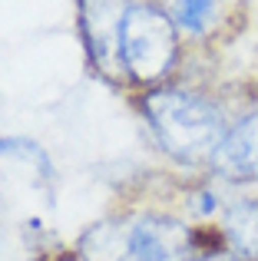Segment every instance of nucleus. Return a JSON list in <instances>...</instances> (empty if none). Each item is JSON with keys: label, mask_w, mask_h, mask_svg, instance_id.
<instances>
[{"label": "nucleus", "mask_w": 258, "mask_h": 261, "mask_svg": "<svg viewBox=\"0 0 258 261\" xmlns=\"http://www.w3.org/2000/svg\"><path fill=\"white\" fill-rule=\"evenodd\" d=\"M172 17L175 30L189 37H202L215 23V0H172Z\"/></svg>", "instance_id": "obj_7"}, {"label": "nucleus", "mask_w": 258, "mask_h": 261, "mask_svg": "<svg viewBox=\"0 0 258 261\" xmlns=\"http://www.w3.org/2000/svg\"><path fill=\"white\" fill-rule=\"evenodd\" d=\"M209 169L225 185H258V109L242 113L228 126Z\"/></svg>", "instance_id": "obj_5"}, {"label": "nucleus", "mask_w": 258, "mask_h": 261, "mask_svg": "<svg viewBox=\"0 0 258 261\" xmlns=\"http://www.w3.org/2000/svg\"><path fill=\"white\" fill-rule=\"evenodd\" d=\"M0 155H4V159H23V162H30L33 169H40L46 178H53L50 155L33 139H23V136H0Z\"/></svg>", "instance_id": "obj_8"}, {"label": "nucleus", "mask_w": 258, "mask_h": 261, "mask_svg": "<svg viewBox=\"0 0 258 261\" xmlns=\"http://www.w3.org/2000/svg\"><path fill=\"white\" fill-rule=\"evenodd\" d=\"M73 251L80 261H189L195 228L166 212H123L93 222Z\"/></svg>", "instance_id": "obj_2"}, {"label": "nucleus", "mask_w": 258, "mask_h": 261, "mask_svg": "<svg viewBox=\"0 0 258 261\" xmlns=\"http://www.w3.org/2000/svg\"><path fill=\"white\" fill-rule=\"evenodd\" d=\"M219 231L225 238V248L235 251L242 261L258 258V198H239L225 205L219 218Z\"/></svg>", "instance_id": "obj_6"}, {"label": "nucleus", "mask_w": 258, "mask_h": 261, "mask_svg": "<svg viewBox=\"0 0 258 261\" xmlns=\"http://www.w3.org/2000/svg\"><path fill=\"white\" fill-rule=\"evenodd\" d=\"M189 208H192V215L209 218V215H215V212L222 208V202H219V195H215L212 185H199V189L192 192V198H189Z\"/></svg>", "instance_id": "obj_9"}, {"label": "nucleus", "mask_w": 258, "mask_h": 261, "mask_svg": "<svg viewBox=\"0 0 258 261\" xmlns=\"http://www.w3.org/2000/svg\"><path fill=\"white\" fill-rule=\"evenodd\" d=\"M139 109L159 149L182 166H209L232 126L212 96L172 83L146 89Z\"/></svg>", "instance_id": "obj_1"}, {"label": "nucleus", "mask_w": 258, "mask_h": 261, "mask_svg": "<svg viewBox=\"0 0 258 261\" xmlns=\"http://www.w3.org/2000/svg\"><path fill=\"white\" fill-rule=\"evenodd\" d=\"M133 0H80V37L86 57L106 80H126L123 73V27Z\"/></svg>", "instance_id": "obj_4"}, {"label": "nucleus", "mask_w": 258, "mask_h": 261, "mask_svg": "<svg viewBox=\"0 0 258 261\" xmlns=\"http://www.w3.org/2000/svg\"><path fill=\"white\" fill-rule=\"evenodd\" d=\"M53 261H80V255H76V251H63V255H57Z\"/></svg>", "instance_id": "obj_11"}, {"label": "nucleus", "mask_w": 258, "mask_h": 261, "mask_svg": "<svg viewBox=\"0 0 258 261\" xmlns=\"http://www.w3.org/2000/svg\"><path fill=\"white\" fill-rule=\"evenodd\" d=\"M179 63V30L156 4H133L123 27V73L129 83L162 86Z\"/></svg>", "instance_id": "obj_3"}, {"label": "nucleus", "mask_w": 258, "mask_h": 261, "mask_svg": "<svg viewBox=\"0 0 258 261\" xmlns=\"http://www.w3.org/2000/svg\"><path fill=\"white\" fill-rule=\"evenodd\" d=\"M189 261H242L239 255H235V251H228L225 245H222V248H205V251H195L192 258Z\"/></svg>", "instance_id": "obj_10"}]
</instances>
